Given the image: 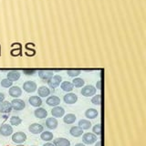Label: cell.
<instances>
[{"instance_id": "7c38bea8", "label": "cell", "mask_w": 146, "mask_h": 146, "mask_svg": "<svg viewBox=\"0 0 146 146\" xmlns=\"http://www.w3.org/2000/svg\"><path fill=\"white\" fill-rule=\"evenodd\" d=\"M8 93L14 99H17V98H19L22 95V90L18 86H11L10 88H9Z\"/></svg>"}, {"instance_id": "836d02e7", "label": "cell", "mask_w": 146, "mask_h": 146, "mask_svg": "<svg viewBox=\"0 0 146 146\" xmlns=\"http://www.w3.org/2000/svg\"><path fill=\"white\" fill-rule=\"evenodd\" d=\"M96 89L99 90H102V81L100 80H98L97 83H96Z\"/></svg>"}, {"instance_id": "f1b7e54d", "label": "cell", "mask_w": 146, "mask_h": 146, "mask_svg": "<svg viewBox=\"0 0 146 146\" xmlns=\"http://www.w3.org/2000/svg\"><path fill=\"white\" fill-rule=\"evenodd\" d=\"M91 102H92L94 105H98V106H100V105L102 104V95L95 94L94 96H92V98H91Z\"/></svg>"}, {"instance_id": "f35d334b", "label": "cell", "mask_w": 146, "mask_h": 146, "mask_svg": "<svg viewBox=\"0 0 146 146\" xmlns=\"http://www.w3.org/2000/svg\"><path fill=\"white\" fill-rule=\"evenodd\" d=\"M32 146H36V145H32Z\"/></svg>"}, {"instance_id": "4dcf8cb0", "label": "cell", "mask_w": 146, "mask_h": 146, "mask_svg": "<svg viewBox=\"0 0 146 146\" xmlns=\"http://www.w3.org/2000/svg\"><path fill=\"white\" fill-rule=\"evenodd\" d=\"M92 131H93V133L97 136H100L102 134V125H100V123H97V124H95L92 127Z\"/></svg>"}, {"instance_id": "9a60e30c", "label": "cell", "mask_w": 146, "mask_h": 146, "mask_svg": "<svg viewBox=\"0 0 146 146\" xmlns=\"http://www.w3.org/2000/svg\"><path fill=\"white\" fill-rule=\"evenodd\" d=\"M34 115L36 118L42 120V119H45L46 117H48V111L46 109H44L42 107H38L34 111Z\"/></svg>"}, {"instance_id": "ba28073f", "label": "cell", "mask_w": 146, "mask_h": 146, "mask_svg": "<svg viewBox=\"0 0 146 146\" xmlns=\"http://www.w3.org/2000/svg\"><path fill=\"white\" fill-rule=\"evenodd\" d=\"M29 131L31 132L32 134H40L41 132L44 131V127L41 124H39V123L34 122V123H32V124L29 125Z\"/></svg>"}, {"instance_id": "83f0119b", "label": "cell", "mask_w": 146, "mask_h": 146, "mask_svg": "<svg viewBox=\"0 0 146 146\" xmlns=\"http://www.w3.org/2000/svg\"><path fill=\"white\" fill-rule=\"evenodd\" d=\"M9 122H10V124L13 126H18L19 124H21L22 120H21V118L18 116H12L10 118V120H9Z\"/></svg>"}, {"instance_id": "30bf717a", "label": "cell", "mask_w": 146, "mask_h": 146, "mask_svg": "<svg viewBox=\"0 0 146 146\" xmlns=\"http://www.w3.org/2000/svg\"><path fill=\"white\" fill-rule=\"evenodd\" d=\"M0 134L7 137L13 134V128L10 124H3L0 126Z\"/></svg>"}, {"instance_id": "8d00e7d4", "label": "cell", "mask_w": 146, "mask_h": 146, "mask_svg": "<svg viewBox=\"0 0 146 146\" xmlns=\"http://www.w3.org/2000/svg\"><path fill=\"white\" fill-rule=\"evenodd\" d=\"M43 146H54V144L52 143H49V141H48L47 143H45Z\"/></svg>"}, {"instance_id": "9c48e42d", "label": "cell", "mask_w": 146, "mask_h": 146, "mask_svg": "<svg viewBox=\"0 0 146 146\" xmlns=\"http://www.w3.org/2000/svg\"><path fill=\"white\" fill-rule=\"evenodd\" d=\"M38 77L44 82L45 81L48 82V80H49L54 76V73L52 70H38Z\"/></svg>"}, {"instance_id": "4fadbf2b", "label": "cell", "mask_w": 146, "mask_h": 146, "mask_svg": "<svg viewBox=\"0 0 146 146\" xmlns=\"http://www.w3.org/2000/svg\"><path fill=\"white\" fill-rule=\"evenodd\" d=\"M46 103L48 106H51V107H55V106H58L59 103H60V99L58 96H48L47 100H46Z\"/></svg>"}, {"instance_id": "1f68e13d", "label": "cell", "mask_w": 146, "mask_h": 146, "mask_svg": "<svg viewBox=\"0 0 146 146\" xmlns=\"http://www.w3.org/2000/svg\"><path fill=\"white\" fill-rule=\"evenodd\" d=\"M12 85H13V82L11 80H9L7 78V79H3L1 80V86L3 88H10Z\"/></svg>"}, {"instance_id": "cb8c5ba5", "label": "cell", "mask_w": 146, "mask_h": 146, "mask_svg": "<svg viewBox=\"0 0 146 146\" xmlns=\"http://www.w3.org/2000/svg\"><path fill=\"white\" fill-rule=\"evenodd\" d=\"M20 78V72L17 70H10L7 73V79L12 82L17 81Z\"/></svg>"}, {"instance_id": "277c9868", "label": "cell", "mask_w": 146, "mask_h": 146, "mask_svg": "<svg viewBox=\"0 0 146 146\" xmlns=\"http://www.w3.org/2000/svg\"><path fill=\"white\" fill-rule=\"evenodd\" d=\"M23 90L27 93H33L38 90V85H36L35 81L27 80L24 82V84H23Z\"/></svg>"}, {"instance_id": "8992f818", "label": "cell", "mask_w": 146, "mask_h": 146, "mask_svg": "<svg viewBox=\"0 0 146 146\" xmlns=\"http://www.w3.org/2000/svg\"><path fill=\"white\" fill-rule=\"evenodd\" d=\"M10 103H11L12 109L15 110V111H22V110H24L26 107V103L24 100L18 98L14 99Z\"/></svg>"}, {"instance_id": "d6a6232c", "label": "cell", "mask_w": 146, "mask_h": 146, "mask_svg": "<svg viewBox=\"0 0 146 146\" xmlns=\"http://www.w3.org/2000/svg\"><path fill=\"white\" fill-rule=\"evenodd\" d=\"M38 72L36 70H23V73L27 76H33Z\"/></svg>"}, {"instance_id": "5b68a950", "label": "cell", "mask_w": 146, "mask_h": 146, "mask_svg": "<svg viewBox=\"0 0 146 146\" xmlns=\"http://www.w3.org/2000/svg\"><path fill=\"white\" fill-rule=\"evenodd\" d=\"M62 82V78L60 75H54L51 79L49 80H48V85L49 88H52V89H56L60 85V83Z\"/></svg>"}, {"instance_id": "d4e9b609", "label": "cell", "mask_w": 146, "mask_h": 146, "mask_svg": "<svg viewBox=\"0 0 146 146\" xmlns=\"http://www.w3.org/2000/svg\"><path fill=\"white\" fill-rule=\"evenodd\" d=\"M53 133L51 131H43L42 132L40 133V138H41V140L42 141H52V139H53Z\"/></svg>"}, {"instance_id": "e0dca14e", "label": "cell", "mask_w": 146, "mask_h": 146, "mask_svg": "<svg viewBox=\"0 0 146 146\" xmlns=\"http://www.w3.org/2000/svg\"><path fill=\"white\" fill-rule=\"evenodd\" d=\"M29 102L31 106L36 107V108H38L42 105V100L39 97V96H31V97L29 99Z\"/></svg>"}, {"instance_id": "ffe728a7", "label": "cell", "mask_w": 146, "mask_h": 146, "mask_svg": "<svg viewBox=\"0 0 146 146\" xmlns=\"http://www.w3.org/2000/svg\"><path fill=\"white\" fill-rule=\"evenodd\" d=\"M60 88L63 91H65V92H71L74 89V86H73L72 82H70V81H62L60 83Z\"/></svg>"}, {"instance_id": "d6986e66", "label": "cell", "mask_w": 146, "mask_h": 146, "mask_svg": "<svg viewBox=\"0 0 146 146\" xmlns=\"http://www.w3.org/2000/svg\"><path fill=\"white\" fill-rule=\"evenodd\" d=\"M99 115V112L96 109L93 108H90L88 109L87 111H85V117L87 119H90V120H93V119H96Z\"/></svg>"}, {"instance_id": "ac0fdd59", "label": "cell", "mask_w": 146, "mask_h": 146, "mask_svg": "<svg viewBox=\"0 0 146 146\" xmlns=\"http://www.w3.org/2000/svg\"><path fill=\"white\" fill-rule=\"evenodd\" d=\"M38 95L39 96L40 98H46V97H48L50 95V90L49 88L46 86H40L38 87Z\"/></svg>"}, {"instance_id": "44dd1931", "label": "cell", "mask_w": 146, "mask_h": 146, "mask_svg": "<svg viewBox=\"0 0 146 146\" xmlns=\"http://www.w3.org/2000/svg\"><path fill=\"white\" fill-rule=\"evenodd\" d=\"M77 120V117L73 113H68L65 116H63V121L66 124H73Z\"/></svg>"}, {"instance_id": "5bb4252c", "label": "cell", "mask_w": 146, "mask_h": 146, "mask_svg": "<svg viewBox=\"0 0 146 146\" xmlns=\"http://www.w3.org/2000/svg\"><path fill=\"white\" fill-rule=\"evenodd\" d=\"M58 121L57 120V118L50 117L46 120V126L49 130H55L58 127Z\"/></svg>"}, {"instance_id": "6da1fadb", "label": "cell", "mask_w": 146, "mask_h": 146, "mask_svg": "<svg viewBox=\"0 0 146 146\" xmlns=\"http://www.w3.org/2000/svg\"><path fill=\"white\" fill-rule=\"evenodd\" d=\"M97 92V89L93 85H86L82 87L80 93L84 97H92Z\"/></svg>"}, {"instance_id": "f546056e", "label": "cell", "mask_w": 146, "mask_h": 146, "mask_svg": "<svg viewBox=\"0 0 146 146\" xmlns=\"http://www.w3.org/2000/svg\"><path fill=\"white\" fill-rule=\"evenodd\" d=\"M80 73H81V71L80 70H67L68 76L71 77V78H76L78 76H80Z\"/></svg>"}, {"instance_id": "52a82bcc", "label": "cell", "mask_w": 146, "mask_h": 146, "mask_svg": "<svg viewBox=\"0 0 146 146\" xmlns=\"http://www.w3.org/2000/svg\"><path fill=\"white\" fill-rule=\"evenodd\" d=\"M63 100L66 104L68 105L75 104L78 102V96L73 92H68L66 95H64Z\"/></svg>"}, {"instance_id": "d590c367", "label": "cell", "mask_w": 146, "mask_h": 146, "mask_svg": "<svg viewBox=\"0 0 146 146\" xmlns=\"http://www.w3.org/2000/svg\"><path fill=\"white\" fill-rule=\"evenodd\" d=\"M95 146H102V141H100V140H98L97 141H96Z\"/></svg>"}, {"instance_id": "7a4b0ae2", "label": "cell", "mask_w": 146, "mask_h": 146, "mask_svg": "<svg viewBox=\"0 0 146 146\" xmlns=\"http://www.w3.org/2000/svg\"><path fill=\"white\" fill-rule=\"evenodd\" d=\"M98 141L97 135H95L93 132H86V133L82 134V141L84 144H93Z\"/></svg>"}, {"instance_id": "7402d4cb", "label": "cell", "mask_w": 146, "mask_h": 146, "mask_svg": "<svg viewBox=\"0 0 146 146\" xmlns=\"http://www.w3.org/2000/svg\"><path fill=\"white\" fill-rule=\"evenodd\" d=\"M54 146H70V141L66 138H57L53 141Z\"/></svg>"}, {"instance_id": "3957f363", "label": "cell", "mask_w": 146, "mask_h": 146, "mask_svg": "<svg viewBox=\"0 0 146 146\" xmlns=\"http://www.w3.org/2000/svg\"><path fill=\"white\" fill-rule=\"evenodd\" d=\"M27 140V134L23 131H17L12 134V141L16 144H21Z\"/></svg>"}, {"instance_id": "e575fe53", "label": "cell", "mask_w": 146, "mask_h": 146, "mask_svg": "<svg viewBox=\"0 0 146 146\" xmlns=\"http://www.w3.org/2000/svg\"><path fill=\"white\" fill-rule=\"evenodd\" d=\"M4 100H5V94L0 92V102H2Z\"/></svg>"}, {"instance_id": "2e32d148", "label": "cell", "mask_w": 146, "mask_h": 146, "mask_svg": "<svg viewBox=\"0 0 146 146\" xmlns=\"http://www.w3.org/2000/svg\"><path fill=\"white\" fill-rule=\"evenodd\" d=\"M11 103L7 100H3L2 102H0V112L1 113H9L12 111Z\"/></svg>"}, {"instance_id": "74e56055", "label": "cell", "mask_w": 146, "mask_h": 146, "mask_svg": "<svg viewBox=\"0 0 146 146\" xmlns=\"http://www.w3.org/2000/svg\"><path fill=\"white\" fill-rule=\"evenodd\" d=\"M75 146H86L84 143H76Z\"/></svg>"}, {"instance_id": "484cf974", "label": "cell", "mask_w": 146, "mask_h": 146, "mask_svg": "<svg viewBox=\"0 0 146 146\" xmlns=\"http://www.w3.org/2000/svg\"><path fill=\"white\" fill-rule=\"evenodd\" d=\"M79 127H80L82 130H90L91 128V122L89 120H86V119H82L79 121Z\"/></svg>"}, {"instance_id": "8fae6325", "label": "cell", "mask_w": 146, "mask_h": 146, "mask_svg": "<svg viewBox=\"0 0 146 146\" xmlns=\"http://www.w3.org/2000/svg\"><path fill=\"white\" fill-rule=\"evenodd\" d=\"M51 115L54 118H61L65 115V110L61 106H55L51 110Z\"/></svg>"}, {"instance_id": "4316f807", "label": "cell", "mask_w": 146, "mask_h": 146, "mask_svg": "<svg viewBox=\"0 0 146 146\" xmlns=\"http://www.w3.org/2000/svg\"><path fill=\"white\" fill-rule=\"evenodd\" d=\"M72 84L73 86L75 87V88H82L84 85H85V80L83 79H81V78H74L72 80Z\"/></svg>"}, {"instance_id": "603a6c76", "label": "cell", "mask_w": 146, "mask_h": 146, "mask_svg": "<svg viewBox=\"0 0 146 146\" xmlns=\"http://www.w3.org/2000/svg\"><path fill=\"white\" fill-rule=\"evenodd\" d=\"M70 133L71 136L73 137H80L82 136V134H83V130L81 129L80 127L79 126H73L71 129L70 130Z\"/></svg>"}]
</instances>
